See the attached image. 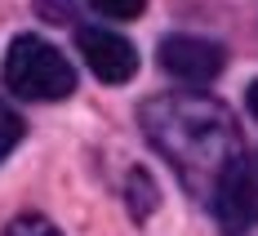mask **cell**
<instances>
[{
    "label": "cell",
    "instance_id": "obj_1",
    "mask_svg": "<svg viewBox=\"0 0 258 236\" xmlns=\"http://www.w3.org/2000/svg\"><path fill=\"white\" fill-rule=\"evenodd\" d=\"M138 121H143L147 143L174 165L182 187L196 192V196H209V187L223 174V165L245 147L232 111L218 98H209V94H160V98H147Z\"/></svg>",
    "mask_w": 258,
    "mask_h": 236
},
{
    "label": "cell",
    "instance_id": "obj_2",
    "mask_svg": "<svg viewBox=\"0 0 258 236\" xmlns=\"http://www.w3.org/2000/svg\"><path fill=\"white\" fill-rule=\"evenodd\" d=\"M5 85L31 103H62L76 89V72L62 58V49H53L49 40L18 36L5 53Z\"/></svg>",
    "mask_w": 258,
    "mask_h": 236
},
{
    "label": "cell",
    "instance_id": "obj_3",
    "mask_svg": "<svg viewBox=\"0 0 258 236\" xmlns=\"http://www.w3.org/2000/svg\"><path fill=\"white\" fill-rule=\"evenodd\" d=\"M209 210H214L218 227L227 236H240V232H249L258 223V160L245 156V147L214 179V187H209Z\"/></svg>",
    "mask_w": 258,
    "mask_h": 236
},
{
    "label": "cell",
    "instance_id": "obj_4",
    "mask_svg": "<svg viewBox=\"0 0 258 236\" xmlns=\"http://www.w3.org/2000/svg\"><path fill=\"white\" fill-rule=\"evenodd\" d=\"M76 45L85 53V63H89V72L98 80H107V85H125L138 72V49L111 27H80Z\"/></svg>",
    "mask_w": 258,
    "mask_h": 236
},
{
    "label": "cell",
    "instance_id": "obj_5",
    "mask_svg": "<svg viewBox=\"0 0 258 236\" xmlns=\"http://www.w3.org/2000/svg\"><path fill=\"white\" fill-rule=\"evenodd\" d=\"M227 53L218 40H205V36H165L160 40V67L178 80H191V85H205L223 72Z\"/></svg>",
    "mask_w": 258,
    "mask_h": 236
},
{
    "label": "cell",
    "instance_id": "obj_6",
    "mask_svg": "<svg viewBox=\"0 0 258 236\" xmlns=\"http://www.w3.org/2000/svg\"><path fill=\"white\" fill-rule=\"evenodd\" d=\"M23 134H27L23 116H18L14 107L0 98V160H5L9 152H14V147H18V143H23Z\"/></svg>",
    "mask_w": 258,
    "mask_h": 236
},
{
    "label": "cell",
    "instance_id": "obj_7",
    "mask_svg": "<svg viewBox=\"0 0 258 236\" xmlns=\"http://www.w3.org/2000/svg\"><path fill=\"white\" fill-rule=\"evenodd\" d=\"M5 236H62V232L53 227L45 214H18V218L5 227Z\"/></svg>",
    "mask_w": 258,
    "mask_h": 236
},
{
    "label": "cell",
    "instance_id": "obj_8",
    "mask_svg": "<svg viewBox=\"0 0 258 236\" xmlns=\"http://www.w3.org/2000/svg\"><path fill=\"white\" fill-rule=\"evenodd\" d=\"M103 18H120V23H129V18H138L143 9H147V0H89Z\"/></svg>",
    "mask_w": 258,
    "mask_h": 236
},
{
    "label": "cell",
    "instance_id": "obj_9",
    "mask_svg": "<svg viewBox=\"0 0 258 236\" xmlns=\"http://www.w3.org/2000/svg\"><path fill=\"white\" fill-rule=\"evenodd\" d=\"M40 14L49 23H67L72 18V0H40Z\"/></svg>",
    "mask_w": 258,
    "mask_h": 236
},
{
    "label": "cell",
    "instance_id": "obj_10",
    "mask_svg": "<svg viewBox=\"0 0 258 236\" xmlns=\"http://www.w3.org/2000/svg\"><path fill=\"white\" fill-rule=\"evenodd\" d=\"M245 103H249V111H254V121H258V80L249 85V94H245Z\"/></svg>",
    "mask_w": 258,
    "mask_h": 236
}]
</instances>
